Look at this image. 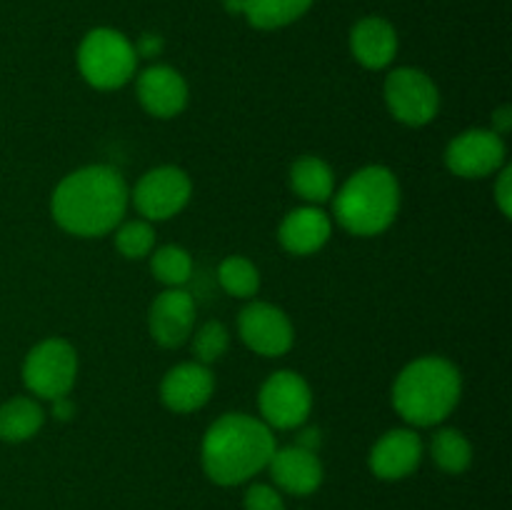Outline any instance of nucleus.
I'll list each match as a JSON object with an SVG mask.
<instances>
[{
    "mask_svg": "<svg viewBox=\"0 0 512 510\" xmlns=\"http://www.w3.org/2000/svg\"><path fill=\"white\" fill-rule=\"evenodd\" d=\"M195 303L193 295L180 288H168L153 300L148 313L150 335L163 348H178L193 333Z\"/></svg>",
    "mask_w": 512,
    "mask_h": 510,
    "instance_id": "obj_12",
    "label": "nucleus"
},
{
    "mask_svg": "<svg viewBox=\"0 0 512 510\" xmlns=\"http://www.w3.org/2000/svg\"><path fill=\"white\" fill-rule=\"evenodd\" d=\"M150 268L160 283L168 288H180L183 283H188L190 273H193V260H190L188 250L180 245H165L153 253Z\"/></svg>",
    "mask_w": 512,
    "mask_h": 510,
    "instance_id": "obj_24",
    "label": "nucleus"
},
{
    "mask_svg": "<svg viewBox=\"0 0 512 510\" xmlns=\"http://www.w3.org/2000/svg\"><path fill=\"white\" fill-rule=\"evenodd\" d=\"M278 450L273 430L245 413H225L203 438V468L213 483L240 485L268 468Z\"/></svg>",
    "mask_w": 512,
    "mask_h": 510,
    "instance_id": "obj_2",
    "label": "nucleus"
},
{
    "mask_svg": "<svg viewBox=\"0 0 512 510\" xmlns=\"http://www.w3.org/2000/svg\"><path fill=\"white\" fill-rule=\"evenodd\" d=\"M190 178L185 170L175 165H160V168L148 170L138 180L133 190V203L143 220H168L178 215L190 200Z\"/></svg>",
    "mask_w": 512,
    "mask_h": 510,
    "instance_id": "obj_9",
    "label": "nucleus"
},
{
    "mask_svg": "<svg viewBox=\"0 0 512 510\" xmlns=\"http://www.w3.org/2000/svg\"><path fill=\"white\" fill-rule=\"evenodd\" d=\"M238 333L253 353L275 358L293 345V325L288 315L270 303H250L238 315Z\"/></svg>",
    "mask_w": 512,
    "mask_h": 510,
    "instance_id": "obj_10",
    "label": "nucleus"
},
{
    "mask_svg": "<svg viewBox=\"0 0 512 510\" xmlns=\"http://www.w3.org/2000/svg\"><path fill=\"white\" fill-rule=\"evenodd\" d=\"M463 393V380L450 360L425 355L405 365L393 385V405L403 420L428 428L453 413Z\"/></svg>",
    "mask_w": 512,
    "mask_h": 510,
    "instance_id": "obj_3",
    "label": "nucleus"
},
{
    "mask_svg": "<svg viewBox=\"0 0 512 510\" xmlns=\"http://www.w3.org/2000/svg\"><path fill=\"white\" fill-rule=\"evenodd\" d=\"M228 343V328H225L223 323H218V320H210V323H205L203 328L195 333L193 353L195 358H198V363L210 365L215 363V360L223 358V353L228 350Z\"/></svg>",
    "mask_w": 512,
    "mask_h": 510,
    "instance_id": "obj_26",
    "label": "nucleus"
},
{
    "mask_svg": "<svg viewBox=\"0 0 512 510\" xmlns=\"http://www.w3.org/2000/svg\"><path fill=\"white\" fill-rule=\"evenodd\" d=\"M430 450H433V458L435 463H438V468L450 475L463 473L470 465V460H473V448H470L468 438L455 428L438 430V433L433 435Z\"/></svg>",
    "mask_w": 512,
    "mask_h": 510,
    "instance_id": "obj_22",
    "label": "nucleus"
},
{
    "mask_svg": "<svg viewBox=\"0 0 512 510\" xmlns=\"http://www.w3.org/2000/svg\"><path fill=\"white\" fill-rule=\"evenodd\" d=\"M245 510H285L283 498L273 485L255 483L245 490Z\"/></svg>",
    "mask_w": 512,
    "mask_h": 510,
    "instance_id": "obj_27",
    "label": "nucleus"
},
{
    "mask_svg": "<svg viewBox=\"0 0 512 510\" xmlns=\"http://www.w3.org/2000/svg\"><path fill=\"white\" fill-rule=\"evenodd\" d=\"M78 375V355L63 338H48L35 345L23 363L25 388L45 400L68 395Z\"/></svg>",
    "mask_w": 512,
    "mask_h": 510,
    "instance_id": "obj_6",
    "label": "nucleus"
},
{
    "mask_svg": "<svg viewBox=\"0 0 512 510\" xmlns=\"http://www.w3.org/2000/svg\"><path fill=\"white\" fill-rule=\"evenodd\" d=\"M213 388L215 380L208 365L195 360V363L175 365L165 373L163 383H160V398H163L165 408H170L173 413H193L208 403Z\"/></svg>",
    "mask_w": 512,
    "mask_h": 510,
    "instance_id": "obj_13",
    "label": "nucleus"
},
{
    "mask_svg": "<svg viewBox=\"0 0 512 510\" xmlns=\"http://www.w3.org/2000/svg\"><path fill=\"white\" fill-rule=\"evenodd\" d=\"M290 185L308 203H325L333 195L335 178L325 160L315 158V155H305L290 168Z\"/></svg>",
    "mask_w": 512,
    "mask_h": 510,
    "instance_id": "obj_20",
    "label": "nucleus"
},
{
    "mask_svg": "<svg viewBox=\"0 0 512 510\" xmlns=\"http://www.w3.org/2000/svg\"><path fill=\"white\" fill-rule=\"evenodd\" d=\"M53 413H55V418H60V420L73 418L75 405L70 403L68 395H63V398H55V400H53Z\"/></svg>",
    "mask_w": 512,
    "mask_h": 510,
    "instance_id": "obj_32",
    "label": "nucleus"
},
{
    "mask_svg": "<svg viewBox=\"0 0 512 510\" xmlns=\"http://www.w3.org/2000/svg\"><path fill=\"white\" fill-rule=\"evenodd\" d=\"M400 208V185L393 170L368 165L335 195V220L353 235H378L393 225Z\"/></svg>",
    "mask_w": 512,
    "mask_h": 510,
    "instance_id": "obj_4",
    "label": "nucleus"
},
{
    "mask_svg": "<svg viewBox=\"0 0 512 510\" xmlns=\"http://www.w3.org/2000/svg\"><path fill=\"white\" fill-rule=\"evenodd\" d=\"M43 408L33 398H10L8 403L0 405V440L8 443H20L28 440L43 428Z\"/></svg>",
    "mask_w": 512,
    "mask_h": 510,
    "instance_id": "obj_19",
    "label": "nucleus"
},
{
    "mask_svg": "<svg viewBox=\"0 0 512 510\" xmlns=\"http://www.w3.org/2000/svg\"><path fill=\"white\" fill-rule=\"evenodd\" d=\"M138 100L155 118H175L188 103V85L170 65H150L138 75Z\"/></svg>",
    "mask_w": 512,
    "mask_h": 510,
    "instance_id": "obj_14",
    "label": "nucleus"
},
{
    "mask_svg": "<svg viewBox=\"0 0 512 510\" xmlns=\"http://www.w3.org/2000/svg\"><path fill=\"white\" fill-rule=\"evenodd\" d=\"M385 103L400 123L425 125L438 115L440 95L423 70L398 68L385 78Z\"/></svg>",
    "mask_w": 512,
    "mask_h": 510,
    "instance_id": "obj_7",
    "label": "nucleus"
},
{
    "mask_svg": "<svg viewBox=\"0 0 512 510\" xmlns=\"http://www.w3.org/2000/svg\"><path fill=\"white\" fill-rule=\"evenodd\" d=\"M505 160L503 135L493 130H465L458 138L450 140L445 150V163L460 178H485L493 175Z\"/></svg>",
    "mask_w": 512,
    "mask_h": 510,
    "instance_id": "obj_11",
    "label": "nucleus"
},
{
    "mask_svg": "<svg viewBox=\"0 0 512 510\" xmlns=\"http://www.w3.org/2000/svg\"><path fill=\"white\" fill-rule=\"evenodd\" d=\"M218 280L230 295L235 298H253L260 288V273L248 258H240V255H230L220 263L218 268Z\"/></svg>",
    "mask_w": 512,
    "mask_h": 510,
    "instance_id": "obj_23",
    "label": "nucleus"
},
{
    "mask_svg": "<svg viewBox=\"0 0 512 510\" xmlns=\"http://www.w3.org/2000/svg\"><path fill=\"white\" fill-rule=\"evenodd\" d=\"M280 245L293 255H313L328 243L330 218L315 205L290 210L278 230Z\"/></svg>",
    "mask_w": 512,
    "mask_h": 510,
    "instance_id": "obj_17",
    "label": "nucleus"
},
{
    "mask_svg": "<svg viewBox=\"0 0 512 510\" xmlns=\"http://www.w3.org/2000/svg\"><path fill=\"white\" fill-rule=\"evenodd\" d=\"M350 50L355 60L370 70L388 68L398 53V33L385 18H363L350 33Z\"/></svg>",
    "mask_w": 512,
    "mask_h": 510,
    "instance_id": "obj_18",
    "label": "nucleus"
},
{
    "mask_svg": "<svg viewBox=\"0 0 512 510\" xmlns=\"http://www.w3.org/2000/svg\"><path fill=\"white\" fill-rule=\"evenodd\" d=\"M78 68L93 88L113 90L133 78L138 55L123 33L113 28H95L80 43Z\"/></svg>",
    "mask_w": 512,
    "mask_h": 510,
    "instance_id": "obj_5",
    "label": "nucleus"
},
{
    "mask_svg": "<svg viewBox=\"0 0 512 510\" xmlns=\"http://www.w3.org/2000/svg\"><path fill=\"white\" fill-rule=\"evenodd\" d=\"M155 245V230L148 220H128L115 230V248L130 260L145 258Z\"/></svg>",
    "mask_w": 512,
    "mask_h": 510,
    "instance_id": "obj_25",
    "label": "nucleus"
},
{
    "mask_svg": "<svg viewBox=\"0 0 512 510\" xmlns=\"http://www.w3.org/2000/svg\"><path fill=\"white\" fill-rule=\"evenodd\" d=\"M423 460V443L408 428L385 433L370 450V470L383 480H400L415 473Z\"/></svg>",
    "mask_w": 512,
    "mask_h": 510,
    "instance_id": "obj_15",
    "label": "nucleus"
},
{
    "mask_svg": "<svg viewBox=\"0 0 512 510\" xmlns=\"http://www.w3.org/2000/svg\"><path fill=\"white\" fill-rule=\"evenodd\" d=\"M128 185L110 165H88L65 175L50 208L55 223L80 238H100L118 228L128 210Z\"/></svg>",
    "mask_w": 512,
    "mask_h": 510,
    "instance_id": "obj_1",
    "label": "nucleus"
},
{
    "mask_svg": "<svg viewBox=\"0 0 512 510\" xmlns=\"http://www.w3.org/2000/svg\"><path fill=\"white\" fill-rule=\"evenodd\" d=\"M310 5L313 0H243L240 13L253 28L275 30L303 18Z\"/></svg>",
    "mask_w": 512,
    "mask_h": 510,
    "instance_id": "obj_21",
    "label": "nucleus"
},
{
    "mask_svg": "<svg viewBox=\"0 0 512 510\" xmlns=\"http://www.w3.org/2000/svg\"><path fill=\"white\" fill-rule=\"evenodd\" d=\"M510 113H512L510 108H500L498 113L493 115V133H498V135L508 133L510 125H512V115Z\"/></svg>",
    "mask_w": 512,
    "mask_h": 510,
    "instance_id": "obj_31",
    "label": "nucleus"
},
{
    "mask_svg": "<svg viewBox=\"0 0 512 510\" xmlns=\"http://www.w3.org/2000/svg\"><path fill=\"white\" fill-rule=\"evenodd\" d=\"M268 468L275 485L290 495H310L323 483V465H320L318 453L300 445L275 450Z\"/></svg>",
    "mask_w": 512,
    "mask_h": 510,
    "instance_id": "obj_16",
    "label": "nucleus"
},
{
    "mask_svg": "<svg viewBox=\"0 0 512 510\" xmlns=\"http://www.w3.org/2000/svg\"><path fill=\"white\" fill-rule=\"evenodd\" d=\"M295 445H300V448L313 450V453H318V445H320V430H318V428H308V430H303V433H300V438H298V443H295Z\"/></svg>",
    "mask_w": 512,
    "mask_h": 510,
    "instance_id": "obj_30",
    "label": "nucleus"
},
{
    "mask_svg": "<svg viewBox=\"0 0 512 510\" xmlns=\"http://www.w3.org/2000/svg\"><path fill=\"white\" fill-rule=\"evenodd\" d=\"M495 198H498V205L500 210H503V215L512 213V168H503V173H500V180L498 185H495Z\"/></svg>",
    "mask_w": 512,
    "mask_h": 510,
    "instance_id": "obj_28",
    "label": "nucleus"
},
{
    "mask_svg": "<svg viewBox=\"0 0 512 510\" xmlns=\"http://www.w3.org/2000/svg\"><path fill=\"white\" fill-rule=\"evenodd\" d=\"M260 413L268 428L290 430L308 420L313 395L308 383L293 370H278L260 388Z\"/></svg>",
    "mask_w": 512,
    "mask_h": 510,
    "instance_id": "obj_8",
    "label": "nucleus"
},
{
    "mask_svg": "<svg viewBox=\"0 0 512 510\" xmlns=\"http://www.w3.org/2000/svg\"><path fill=\"white\" fill-rule=\"evenodd\" d=\"M133 48L138 58H155V55H160V50H163V38H160V35L145 33Z\"/></svg>",
    "mask_w": 512,
    "mask_h": 510,
    "instance_id": "obj_29",
    "label": "nucleus"
}]
</instances>
